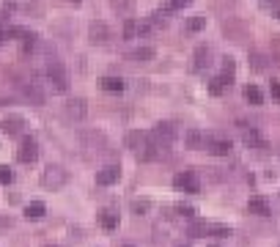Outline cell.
<instances>
[{
    "instance_id": "cell-33",
    "label": "cell",
    "mask_w": 280,
    "mask_h": 247,
    "mask_svg": "<svg viewBox=\"0 0 280 247\" xmlns=\"http://www.w3.org/2000/svg\"><path fill=\"white\" fill-rule=\"evenodd\" d=\"M233 69H236V66H233V61H231V58L223 61V74H233Z\"/></svg>"
},
{
    "instance_id": "cell-16",
    "label": "cell",
    "mask_w": 280,
    "mask_h": 247,
    "mask_svg": "<svg viewBox=\"0 0 280 247\" xmlns=\"http://www.w3.org/2000/svg\"><path fill=\"white\" fill-rule=\"evenodd\" d=\"M110 39V30H108V25L105 22H91V41H108Z\"/></svg>"
},
{
    "instance_id": "cell-21",
    "label": "cell",
    "mask_w": 280,
    "mask_h": 247,
    "mask_svg": "<svg viewBox=\"0 0 280 247\" xmlns=\"http://www.w3.org/2000/svg\"><path fill=\"white\" fill-rule=\"evenodd\" d=\"M151 58H154V50L151 47H137L129 53V61H137V63H140V61H151Z\"/></svg>"
},
{
    "instance_id": "cell-22",
    "label": "cell",
    "mask_w": 280,
    "mask_h": 247,
    "mask_svg": "<svg viewBox=\"0 0 280 247\" xmlns=\"http://www.w3.org/2000/svg\"><path fill=\"white\" fill-rule=\"evenodd\" d=\"M242 137H244V143H247V146H250V148H267V143L261 140V135H258L256 129H250V132H244Z\"/></svg>"
},
{
    "instance_id": "cell-32",
    "label": "cell",
    "mask_w": 280,
    "mask_h": 247,
    "mask_svg": "<svg viewBox=\"0 0 280 247\" xmlns=\"http://www.w3.org/2000/svg\"><path fill=\"white\" fill-rule=\"evenodd\" d=\"M253 66H256V69H267V58H264V55H253Z\"/></svg>"
},
{
    "instance_id": "cell-9",
    "label": "cell",
    "mask_w": 280,
    "mask_h": 247,
    "mask_svg": "<svg viewBox=\"0 0 280 247\" xmlns=\"http://www.w3.org/2000/svg\"><path fill=\"white\" fill-rule=\"evenodd\" d=\"M247 212H250V214H258V217H269V214H272V209H269L267 198H261V195H253V198L247 200Z\"/></svg>"
},
{
    "instance_id": "cell-26",
    "label": "cell",
    "mask_w": 280,
    "mask_h": 247,
    "mask_svg": "<svg viewBox=\"0 0 280 247\" xmlns=\"http://www.w3.org/2000/svg\"><path fill=\"white\" fill-rule=\"evenodd\" d=\"M137 25H140V22L126 19V22H124V39H135V36H137Z\"/></svg>"
},
{
    "instance_id": "cell-27",
    "label": "cell",
    "mask_w": 280,
    "mask_h": 247,
    "mask_svg": "<svg viewBox=\"0 0 280 247\" xmlns=\"http://www.w3.org/2000/svg\"><path fill=\"white\" fill-rule=\"evenodd\" d=\"M168 242V228H160V225H157L154 228V245L160 247V245H165Z\"/></svg>"
},
{
    "instance_id": "cell-15",
    "label": "cell",
    "mask_w": 280,
    "mask_h": 247,
    "mask_svg": "<svg viewBox=\"0 0 280 247\" xmlns=\"http://www.w3.org/2000/svg\"><path fill=\"white\" fill-rule=\"evenodd\" d=\"M44 214H47V206H44L42 200H33V203L25 206V217L28 220H42Z\"/></svg>"
},
{
    "instance_id": "cell-17",
    "label": "cell",
    "mask_w": 280,
    "mask_h": 247,
    "mask_svg": "<svg viewBox=\"0 0 280 247\" xmlns=\"http://www.w3.org/2000/svg\"><path fill=\"white\" fill-rule=\"evenodd\" d=\"M102 88L110 91V94H121L124 91V80L121 77H102Z\"/></svg>"
},
{
    "instance_id": "cell-12",
    "label": "cell",
    "mask_w": 280,
    "mask_h": 247,
    "mask_svg": "<svg viewBox=\"0 0 280 247\" xmlns=\"http://www.w3.org/2000/svg\"><path fill=\"white\" fill-rule=\"evenodd\" d=\"M209 63H212V53H209V47H203V44H201V47L195 50V63H192V69L203 71Z\"/></svg>"
},
{
    "instance_id": "cell-37",
    "label": "cell",
    "mask_w": 280,
    "mask_h": 247,
    "mask_svg": "<svg viewBox=\"0 0 280 247\" xmlns=\"http://www.w3.org/2000/svg\"><path fill=\"white\" fill-rule=\"evenodd\" d=\"M69 3H80V0H69Z\"/></svg>"
},
{
    "instance_id": "cell-28",
    "label": "cell",
    "mask_w": 280,
    "mask_h": 247,
    "mask_svg": "<svg viewBox=\"0 0 280 247\" xmlns=\"http://www.w3.org/2000/svg\"><path fill=\"white\" fill-rule=\"evenodd\" d=\"M14 182V173L11 168H6V165H0V184H11Z\"/></svg>"
},
{
    "instance_id": "cell-14",
    "label": "cell",
    "mask_w": 280,
    "mask_h": 247,
    "mask_svg": "<svg viewBox=\"0 0 280 247\" xmlns=\"http://www.w3.org/2000/svg\"><path fill=\"white\" fill-rule=\"evenodd\" d=\"M187 236H192V239H198V236H209V223L192 217L190 225H187Z\"/></svg>"
},
{
    "instance_id": "cell-11",
    "label": "cell",
    "mask_w": 280,
    "mask_h": 247,
    "mask_svg": "<svg viewBox=\"0 0 280 247\" xmlns=\"http://www.w3.org/2000/svg\"><path fill=\"white\" fill-rule=\"evenodd\" d=\"M22 126H25V121L19 116H8V118H3V121H0V129L6 132V135H19V132H22Z\"/></svg>"
},
{
    "instance_id": "cell-13",
    "label": "cell",
    "mask_w": 280,
    "mask_h": 247,
    "mask_svg": "<svg viewBox=\"0 0 280 247\" xmlns=\"http://www.w3.org/2000/svg\"><path fill=\"white\" fill-rule=\"evenodd\" d=\"M228 85H231V74H220V77H215V80L209 82V94H212V96H220Z\"/></svg>"
},
{
    "instance_id": "cell-36",
    "label": "cell",
    "mask_w": 280,
    "mask_h": 247,
    "mask_svg": "<svg viewBox=\"0 0 280 247\" xmlns=\"http://www.w3.org/2000/svg\"><path fill=\"white\" fill-rule=\"evenodd\" d=\"M176 247H190V245H176Z\"/></svg>"
},
{
    "instance_id": "cell-30",
    "label": "cell",
    "mask_w": 280,
    "mask_h": 247,
    "mask_svg": "<svg viewBox=\"0 0 280 247\" xmlns=\"http://www.w3.org/2000/svg\"><path fill=\"white\" fill-rule=\"evenodd\" d=\"M190 3L192 0H168V8H170V11H179V8H187Z\"/></svg>"
},
{
    "instance_id": "cell-29",
    "label": "cell",
    "mask_w": 280,
    "mask_h": 247,
    "mask_svg": "<svg viewBox=\"0 0 280 247\" xmlns=\"http://www.w3.org/2000/svg\"><path fill=\"white\" fill-rule=\"evenodd\" d=\"M176 212H179L181 217H187V220H192V217H195V209H192V206H184V203H179V206H176Z\"/></svg>"
},
{
    "instance_id": "cell-38",
    "label": "cell",
    "mask_w": 280,
    "mask_h": 247,
    "mask_svg": "<svg viewBox=\"0 0 280 247\" xmlns=\"http://www.w3.org/2000/svg\"><path fill=\"white\" fill-rule=\"evenodd\" d=\"M47 247H55V245H47Z\"/></svg>"
},
{
    "instance_id": "cell-8",
    "label": "cell",
    "mask_w": 280,
    "mask_h": 247,
    "mask_svg": "<svg viewBox=\"0 0 280 247\" xmlns=\"http://www.w3.org/2000/svg\"><path fill=\"white\" fill-rule=\"evenodd\" d=\"M19 94H22L28 102H33V105H44V94H42V88H39L36 82H22V85H19Z\"/></svg>"
},
{
    "instance_id": "cell-25",
    "label": "cell",
    "mask_w": 280,
    "mask_h": 247,
    "mask_svg": "<svg viewBox=\"0 0 280 247\" xmlns=\"http://www.w3.org/2000/svg\"><path fill=\"white\" fill-rule=\"evenodd\" d=\"M209 234L217 236V239H225V236H231V228L228 225H209Z\"/></svg>"
},
{
    "instance_id": "cell-2",
    "label": "cell",
    "mask_w": 280,
    "mask_h": 247,
    "mask_svg": "<svg viewBox=\"0 0 280 247\" xmlns=\"http://www.w3.org/2000/svg\"><path fill=\"white\" fill-rule=\"evenodd\" d=\"M149 135H151V140H154V146L160 148V151H165V148L173 146V137H176V132H173L170 124H157Z\"/></svg>"
},
{
    "instance_id": "cell-19",
    "label": "cell",
    "mask_w": 280,
    "mask_h": 247,
    "mask_svg": "<svg viewBox=\"0 0 280 247\" xmlns=\"http://www.w3.org/2000/svg\"><path fill=\"white\" fill-rule=\"evenodd\" d=\"M99 223H102V228H105V231H115V228H118V214H113V212H102Z\"/></svg>"
},
{
    "instance_id": "cell-34",
    "label": "cell",
    "mask_w": 280,
    "mask_h": 247,
    "mask_svg": "<svg viewBox=\"0 0 280 247\" xmlns=\"http://www.w3.org/2000/svg\"><path fill=\"white\" fill-rule=\"evenodd\" d=\"M269 88H272V96H275V99H280V80H272V85H269Z\"/></svg>"
},
{
    "instance_id": "cell-3",
    "label": "cell",
    "mask_w": 280,
    "mask_h": 247,
    "mask_svg": "<svg viewBox=\"0 0 280 247\" xmlns=\"http://www.w3.org/2000/svg\"><path fill=\"white\" fill-rule=\"evenodd\" d=\"M66 182H69V173H66L63 168H58V165H50L47 171L42 173V184L47 189H60Z\"/></svg>"
},
{
    "instance_id": "cell-10",
    "label": "cell",
    "mask_w": 280,
    "mask_h": 247,
    "mask_svg": "<svg viewBox=\"0 0 280 247\" xmlns=\"http://www.w3.org/2000/svg\"><path fill=\"white\" fill-rule=\"evenodd\" d=\"M231 140H223V137H209L206 140V151L217 154V157H228L231 154Z\"/></svg>"
},
{
    "instance_id": "cell-7",
    "label": "cell",
    "mask_w": 280,
    "mask_h": 247,
    "mask_svg": "<svg viewBox=\"0 0 280 247\" xmlns=\"http://www.w3.org/2000/svg\"><path fill=\"white\" fill-rule=\"evenodd\" d=\"M118 179H121L118 165H108V168H102V171L96 173V184H102V187H110V184H115Z\"/></svg>"
},
{
    "instance_id": "cell-18",
    "label": "cell",
    "mask_w": 280,
    "mask_h": 247,
    "mask_svg": "<svg viewBox=\"0 0 280 247\" xmlns=\"http://www.w3.org/2000/svg\"><path fill=\"white\" fill-rule=\"evenodd\" d=\"M244 99L250 102V105H261L264 94H261V88H258V85H247V88H244Z\"/></svg>"
},
{
    "instance_id": "cell-20",
    "label": "cell",
    "mask_w": 280,
    "mask_h": 247,
    "mask_svg": "<svg viewBox=\"0 0 280 247\" xmlns=\"http://www.w3.org/2000/svg\"><path fill=\"white\" fill-rule=\"evenodd\" d=\"M206 140H209V137H203L201 132H195V129L187 132V146H190V148H206Z\"/></svg>"
},
{
    "instance_id": "cell-6",
    "label": "cell",
    "mask_w": 280,
    "mask_h": 247,
    "mask_svg": "<svg viewBox=\"0 0 280 247\" xmlns=\"http://www.w3.org/2000/svg\"><path fill=\"white\" fill-rule=\"evenodd\" d=\"M63 116L69 118V121H83V118L88 116V105H85L83 99H72L63 107Z\"/></svg>"
},
{
    "instance_id": "cell-31",
    "label": "cell",
    "mask_w": 280,
    "mask_h": 247,
    "mask_svg": "<svg viewBox=\"0 0 280 247\" xmlns=\"http://www.w3.org/2000/svg\"><path fill=\"white\" fill-rule=\"evenodd\" d=\"M132 209H135V214L149 212V200H135V203H132Z\"/></svg>"
},
{
    "instance_id": "cell-35",
    "label": "cell",
    "mask_w": 280,
    "mask_h": 247,
    "mask_svg": "<svg viewBox=\"0 0 280 247\" xmlns=\"http://www.w3.org/2000/svg\"><path fill=\"white\" fill-rule=\"evenodd\" d=\"M6 39H8V36H6V30H0V44H3Z\"/></svg>"
},
{
    "instance_id": "cell-1",
    "label": "cell",
    "mask_w": 280,
    "mask_h": 247,
    "mask_svg": "<svg viewBox=\"0 0 280 247\" xmlns=\"http://www.w3.org/2000/svg\"><path fill=\"white\" fill-rule=\"evenodd\" d=\"M44 74H47L50 88H53V91H58V94H66V91H69V77H66V69H63V63H60V61L50 58Z\"/></svg>"
},
{
    "instance_id": "cell-24",
    "label": "cell",
    "mask_w": 280,
    "mask_h": 247,
    "mask_svg": "<svg viewBox=\"0 0 280 247\" xmlns=\"http://www.w3.org/2000/svg\"><path fill=\"white\" fill-rule=\"evenodd\" d=\"M113 8L118 14H124V17H129L132 14V0H113Z\"/></svg>"
},
{
    "instance_id": "cell-23",
    "label": "cell",
    "mask_w": 280,
    "mask_h": 247,
    "mask_svg": "<svg viewBox=\"0 0 280 247\" xmlns=\"http://www.w3.org/2000/svg\"><path fill=\"white\" fill-rule=\"evenodd\" d=\"M203 28H206V17H190L184 25L187 33H198V30H203Z\"/></svg>"
},
{
    "instance_id": "cell-4",
    "label": "cell",
    "mask_w": 280,
    "mask_h": 247,
    "mask_svg": "<svg viewBox=\"0 0 280 247\" xmlns=\"http://www.w3.org/2000/svg\"><path fill=\"white\" fill-rule=\"evenodd\" d=\"M173 187L176 189H184V192H201V182H198V176L192 171H184V173H176L173 176Z\"/></svg>"
},
{
    "instance_id": "cell-5",
    "label": "cell",
    "mask_w": 280,
    "mask_h": 247,
    "mask_svg": "<svg viewBox=\"0 0 280 247\" xmlns=\"http://www.w3.org/2000/svg\"><path fill=\"white\" fill-rule=\"evenodd\" d=\"M17 159L25 162V165H30V162L39 159V146H36L33 137H22V143H19V148H17Z\"/></svg>"
}]
</instances>
